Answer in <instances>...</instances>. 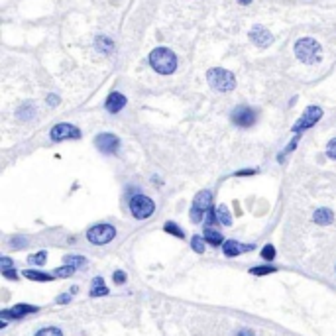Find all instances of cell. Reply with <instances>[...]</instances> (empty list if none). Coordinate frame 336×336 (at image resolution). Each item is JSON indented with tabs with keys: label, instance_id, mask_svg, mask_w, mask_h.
Instances as JSON below:
<instances>
[{
	"label": "cell",
	"instance_id": "obj_1",
	"mask_svg": "<svg viewBox=\"0 0 336 336\" xmlns=\"http://www.w3.org/2000/svg\"><path fill=\"white\" fill-rule=\"evenodd\" d=\"M150 63L161 75H169L177 69V57L173 55V52L167 50V47H158V50H154L150 53Z\"/></svg>",
	"mask_w": 336,
	"mask_h": 336
},
{
	"label": "cell",
	"instance_id": "obj_2",
	"mask_svg": "<svg viewBox=\"0 0 336 336\" xmlns=\"http://www.w3.org/2000/svg\"><path fill=\"white\" fill-rule=\"evenodd\" d=\"M295 55L299 57V61L313 65V63L320 61L322 50H320V45H318L315 39H311V37H303V39H299V41L295 43Z\"/></svg>",
	"mask_w": 336,
	"mask_h": 336
},
{
	"label": "cell",
	"instance_id": "obj_3",
	"mask_svg": "<svg viewBox=\"0 0 336 336\" xmlns=\"http://www.w3.org/2000/svg\"><path fill=\"white\" fill-rule=\"evenodd\" d=\"M128 207H130L132 216L138 218V220H148V218L156 212V203H154L148 195H141V193L134 195V197L130 199Z\"/></svg>",
	"mask_w": 336,
	"mask_h": 336
},
{
	"label": "cell",
	"instance_id": "obj_4",
	"mask_svg": "<svg viewBox=\"0 0 336 336\" xmlns=\"http://www.w3.org/2000/svg\"><path fill=\"white\" fill-rule=\"evenodd\" d=\"M116 236V228L112 224H94L87 230V240L92 246H105L108 242H112Z\"/></svg>",
	"mask_w": 336,
	"mask_h": 336
},
{
	"label": "cell",
	"instance_id": "obj_5",
	"mask_svg": "<svg viewBox=\"0 0 336 336\" xmlns=\"http://www.w3.org/2000/svg\"><path fill=\"white\" fill-rule=\"evenodd\" d=\"M207 79H209V85L214 90H220V92H230L236 87L234 75L230 71H226V69H218V67L216 69H211L209 75H207Z\"/></svg>",
	"mask_w": 336,
	"mask_h": 336
},
{
	"label": "cell",
	"instance_id": "obj_6",
	"mask_svg": "<svg viewBox=\"0 0 336 336\" xmlns=\"http://www.w3.org/2000/svg\"><path fill=\"white\" fill-rule=\"evenodd\" d=\"M212 209V193L211 191H201V193L195 197L193 201V207H191L189 214H191V220L193 222H201L205 220L207 212Z\"/></svg>",
	"mask_w": 336,
	"mask_h": 336
},
{
	"label": "cell",
	"instance_id": "obj_7",
	"mask_svg": "<svg viewBox=\"0 0 336 336\" xmlns=\"http://www.w3.org/2000/svg\"><path fill=\"white\" fill-rule=\"evenodd\" d=\"M320 118H322V108H318V106H309V108L305 110V114H303V116L297 120V124L293 126V132H295V134H301L303 130L315 126Z\"/></svg>",
	"mask_w": 336,
	"mask_h": 336
},
{
	"label": "cell",
	"instance_id": "obj_8",
	"mask_svg": "<svg viewBox=\"0 0 336 336\" xmlns=\"http://www.w3.org/2000/svg\"><path fill=\"white\" fill-rule=\"evenodd\" d=\"M50 136H52L53 141H61V140H79V138H81V130L75 128L73 124L61 122V124H55V126L52 128Z\"/></svg>",
	"mask_w": 336,
	"mask_h": 336
},
{
	"label": "cell",
	"instance_id": "obj_9",
	"mask_svg": "<svg viewBox=\"0 0 336 336\" xmlns=\"http://www.w3.org/2000/svg\"><path fill=\"white\" fill-rule=\"evenodd\" d=\"M232 122L240 128H250L256 122V112L248 106H238L232 110Z\"/></svg>",
	"mask_w": 336,
	"mask_h": 336
},
{
	"label": "cell",
	"instance_id": "obj_10",
	"mask_svg": "<svg viewBox=\"0 0 336 336\" xmlns=\"http://www.w3.org/2000/svg\"><path fill=\"white\" fill-rule=\"evenodd\" d=\"M94 143H97V148L103 154H116L118 148H120V140L114 134H99L97 140H94Z\"/></svg>",
	"mask_w": 336,
	"mask_h": 336
},
{
	"label": "cell",
	"instance_id": "obj_11",
	"mask_svg": "<svg viewBox=\"0 0 336 336\" xmlns=\"http://www.w3.org/2000/svg\"><path fill=\"white\" fill-rule=\"evenodd\" d=\"M254 248H256V244H240V242H236V240H226V242L222 244V252H224L226 258H238L240 254L250 252Z\"/></svg>",
	"mask_w": 336,
	"mask_h": 336
},
{
	"label": "cell",
	"instance_id": "obj_12",
	"mask_svg": "<svg viewBox=\"0 0 336 336\" xmlns=\"http://www.w3.org/2000/svg\"><path fill=\"white\" fill-rule=\"evenodd\" d=\"M35 311H37V307L20 303V305H16L14 309H4L2 313H0V317H2V318H14V320H20V318H24L28 313H35Z\"/></svg>",
	"mask_w": 336,
	"mask_h": 336
},
{
	"label": "cell",
	"instance_id": "obj_13",
	"mask_svg": "<svg viewBox=\"0 0 336 336\" xmlns=\"http://www.w3.org/2000/svg\"><path fill=\"white\" fill-rule=\"evenodd\" d=\"M250 39L256 43V45H260V47H265V45H269L271 41H273V35L265 30V28H262V26H256L252 32H250Z\"/></svg>",
	"mask_w": 336,
	"mask_h": 336
},
{
	"label": "cell",
	"instance_id": "obj_14",
	"mask_svg": "<svg viewBox=\"0 0 336 336\" xmlns=\"http://www.w3.org/2000/svg\"><path fill=\"white\" fill-rule=\"evenodd\" d=\"M124 106H126V97H124L122 92H110V94H108V99H106V110H108V112L116 114V112H120Z\"/></svg>",
	"mask_w": 336,
	"mask_h": 336
},
{
	"label": "cell",
	"instance_id": "obj_15",
	"mask_svg": "<svg viewBox=\"0 0 336 336\" xmlns=\"http://www.w3.org/2000/svg\"><path fill=\"white\" fill-rule=\"evenodd\" d=\"M203 238H205V242H209L211 246H222L226 240H224V236L218 232V230H214L212 226H207L205 228V232H203Z\"/></svg>",
	"mask_w": 336,
	"mask_h": 336
},
{
	"label": "cell",
	"instance_id": "obj_16",
	"mask_svg": "<svg viewBox=\"0 0 336 336\" xmlns=\"http://www.w3.org/2000/svg\"><path fill=\"white\" fill-rule=\"evenodd\" d=\"M313 220H315L317 224H320V226L332 224V222H334V214H332V211H328V209H318V211H315Z\"/></svg>",
	"mask_w": 336,
	"mask_h": 336
},
{
	"label": "cell",
	"instance_id": "obj_17",
	"mask_svg": "<svg viewBox=\"0 0 336 336\" xmlns=\"http://www.w3.org/2000/svg\"><path fill=\"white\" fill-rule=\"evenodd\" d=\"M108 295V289L103 281V277H94L92 279V289H90V297H105Z\"/></svg>",
	"mask_w": 336,
	"mask_h": 336
},
{
	"label": "cell",
	"instance_id": "obj_18",
	"mask_svg": "<svg viewBox=\"0 0 336 336\" xmlns=\"http://www.w3.org/2000/svg\"><path fill=\"white\" fill-rule=\"evenodd\" d=\"M28 279H32V281H52L55 275L53 273H43V271H37V269H26V271H22Z\"/></svg>",
	"mask_w": 336,
	"mask_h": 336
},
{
	"label": "cell",
	"instance_id": "obj_19",
	"mask_svg": "<svg viewBox=\"0 0 336 336\" xmlns=\"http://www.w3.org/2000/svg\"><path fill=\"white\" fill-rule=\"evenodd\" d=\"M216 220H218V224H222V226H230V224H232V216H230V212H228V209H226L224 205H220V207L216 209Z\"/></svg>",
	"mask_w": 336,
	"mask_h": 336
},
{
	"label": "cell",
	"instance_id": "obj_20",
	"mask_svg": "<svg viewBox=\"0 0 336 336\" xmlns=\"http://www.w3.org/2000/svg\"><path fill=\"white\" fill-rule=\"evenodd\" d=\"M34 336H63V330L57 326H45V328H39Z\"/></svg>",
	"mask_w": 336,
	"mask_h": 336
},
{
	"label": "cell",
	"instance_id": "obj_21",
	"mask_svg": "<svg viewBox=\"0 0 336 336\" xmlns=\"http://www.w3.org/2000/svg\"><path fill=\"white\" fill-rule=\"evenodd\" d=\"M65 265H73L75 269L77 267H85L87 265V260L83 258V256H65Z\"/></svg>",
	"mask_w": 336,
	"mask_h": 336
},
{
	"label": "cell",
	"instance_id": "obj_22",
	"mask_svg": "<svg viewBox=\"0 0 336 336\" xmlns=\"http://www.w3.org/2000/svg\"><path fill=\"white\" fill-rule=\"evenodd\" d=\"M191 248L197 254H205V238L203 236H193L191 238Z\"/></svg>",
	"mask_w": 336,
	"mask_h": 336
},
{
	"label": "cell",
	"instance_id": "obj_23",
	"mask_svg": "<svg viewBox=\"0 0 336 336\" xmlns=\"http://www.w3.org/2000/svg\"><path fill=\"white\" fill-rule=\"evenodd\" d=\"M163 230L167 232V234H173V236H177V238H185V232L175 224V222H165L163 224Z\"/></svg>",
	"mask_w": 336,
	"mask_h": 336
},
{
	"label": "cell",
	"instance_id": "obj_24",
	"mask_svg": "<svg viewBox=\"0 0 336 336\" xmlns=\"http://www.w3.org/2000/svg\"><path fill=\"white\" fill-rule=\"evenodd\" d=\"M275 271H277V267H273V265H258V267L250 269L252 275H269V273H275Z\"/></svg>",
	"mask_w": 336,
	"mask_h": 336
},
{
	"label": "cell",
	"instance_id": "obj_25",
	"mask_svg": "<svg viewBox=\"0 0 336 336\" xmlns=\"http://www.w3.org/2000/svg\"><path fill=\"white\" fill-rule=\"evenodd\" d=\"M262 260H264V262H273V260H275V246L265 244V246L262 248Z\"/></svg>",
	"mask_w": 336,
	"mask_h": 336
},
{
	"label": "cell",
	"instance_id": "obj_26",
	"mask_svg": "<svg viewBox=\"0 0 336 336\" xmlns=\"http://www.w3.org/2000/svg\"><path fill=\"white\" fill-rule=\"evenodd\" d=\"M28 262L34 264V265H43L47 262V252H35V254H32L28 258Z\"/></svg>",
	"mask_w": 336,
	"mask_h": 336
},
{
	"label": "cell",
	"instance_id": "obj_27",
	"mask_svg": "<svg viewBox=\"0 0 336 336\" xmlns=\"http://www.w3.org/2000/svg\"><path fill=\"white\" fill-rule=\"evenodd\" d=\"M73 273H75V267H73V265H63V267H57V269L53 271L55 277H71Z\"/></svg>",
	"mask_w": 336,
	"mask_h": 336
},
{
	"label": "cell",
	"instance_id": "obj_28",
	"mask_svg": "<svg viewBox=\"0 0 336 336\" xmlns=\"http://www.w3.org/2000/svg\"><path fill=\"white\" fill-rule=\"evenodd\" d=\"M326 156L330 159H336V138L328 141V146H326Z\"/></svg>",
	"mask_w": 336,
	"mask_h": 336
},
{
	"label": "cell",
	"instance_id": "obj_29",
	"mask_svg": "<svg viewBox=\"0 0 336 336\" xmlns=\"http://www.w3.org/2000/svg\"><path fill=\"white\" fill-rule=\"evenodd\" d=\"M10 246H12V248H16V250H20V248H24V246H26V238H24V236H18V238H12V242H10Z\"/></svg>",
	"mask_w": 336,
	"mask_h": 336
},
{
	"label": "cell",
	"instance_id": "obj_30",
	"mask_svg": "<svg viewBox=\"0 0 336 336\" xmlns=\"http://www.w3.org/2000/svg\"><path fill=\"white\" fill-rule=\"evenodd\" d=\"M112 281L116 283V285H122V283H126V273L124 271H114V275H112Z\"/></svg>",
	"mask_w": 336,
	"mask_h": 336
},
{
	"label": "cell",
	"instance_id": "obj_31",
	"mask_svg": "<svg viewBox=\"0 0 336 336\" xmlns=\"http://www.w3.org/2000/svg\"><path fill=\"white\" fill-rule=\"evenodd\" d=\"M2 275H4L6 279H18V271H16V269H4Z\"/></svg>",
	"mask_w": 336,
	"mask_h": 336
},
{
	"label": "cell",
	"instance_id": "obj_32",
	"mask_svg": "<svg viewBox=\"0 0 336 336\" xmlns=\"http://www.w3.org/2000/svg\"><path fill=\"white\" fill-rule=\"evenodd\" d=\"M258 173V169H242V171H238L236 175L238 177H246V175H256Z\"/></svg>",
	"mask_w": 336,
	"mask_h": 336
},
{
	"label": "cell",
	"instance_id": "obj_33",
	"mask_svg": "<svg viewBox=\"0 0 336 336\" xmlns=\"http://www.w3.org/2000/svg\"><path fill=\"white\" fill-rule=\"evenodd\" d=\"M0 262H2V264H0V265H2V271H4V269H10V265H12V260H10L8 256H4V258L0 260Z\"/></svg>",
	"mask_w": 336,
	"mask_h": 336
},
{
	"label": "cell",
	"instance_id": "obj_34",
	"mask_svg": "<svg viewBox=\"0 0 336 336\" xmlns=\"http://www.w3.org/2000/svg\"><path fill=\"white\" fill-rule=\"evenodd\" d=\"M236 336H256L252 330H248V328H242V330H238V334Z\"/></svg>",
	"mask_w": 336,
	"mask_h": 336
},
{
	"label": "cell",
	"instance_id": "obj_35",
	"mask_svg": "<svg viewBox=\"0 0 336 336\" xmlns=\"http://www.w3.org/2000/svg\"><path fill=\"white\" fill-rule=\"evenodd\" d=\"M69 301H71V295H59V297H57V303H59V305L69 303Z\"/></svg>",
	"mask_w": 336,
	"mask_h": 336
},
{
	"label": "cell",
	"instance_id": "obj_36",
	"mask_svg": "<svg viewBox=\"0 0 336 336\" xmlns=\"http://www.w3.org/2000/svg\"><path fill=\"white\" fill-rule=\"evenodd\" d=\"M50 103L52 105H57V97H50Z\"/></svg>",
	"mask_w": 336,
	"mask_h": 336
},
{
	"label": "cell",
	"instance_id": "obj_37",
	"mask_svg": "<svg viewBox=\"0 0 336 336\" xmlns=\"http://www.w3.org/2000/svg\"><path fill=\"white\" fill-rule=\"evenodd\" d=\"M238 2H240V4H250L252 0H238Z\"/></svg>",
	"mask_w": 336,
	"mask_h": 336
}]
</instances>
